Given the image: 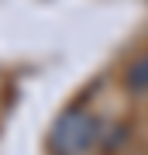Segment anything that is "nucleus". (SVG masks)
Here are the masks:
<instances>
[{"label":"nucleus","instance_id":"obj_1","mask_svg":"<svg viewBox=\"0 0 148 155\" xmlns=\"http://www.w3.org/2000/svg\"><path fill=\"white\" fill-rule=\"evenodd\" d=\"M100 138V124L97 117L90 110H83V107H72V110H66L55 121L52 134H48V145L55 155H83Z\"/></svg>","mask_w":148,"mask_h":155},{"label":"nucleus","instance_id":"obj_2","mask_svg":"<svg viewBox=\"0 0 148 155\" xmlns=\"http://www.w3.org/2000/svg\"><path fill=\"white\" fill-rule=\"evenodd\" d=\"M124 90L134 93V97L148 93V48L138 52V55L127 62V69H124Z\"/></svg>","mask_w":148,"mask_h":155}]
</instances>
